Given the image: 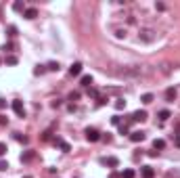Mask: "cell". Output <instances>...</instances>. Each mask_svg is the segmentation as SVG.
<instances>
[{"instance_id":"7402d4cb","label":"cell","mask_w":180,"mask_h":178,"mask_svg":"<svg viewBox=\"0 0 180 178\" xmlns=\"http://www.w3.org/2000/svg\"><path fill=\"white\" fill-rule=\"evenodd\" d=\"M13 11H17V13H19V11H25V4H23L21 0H17V2L13 4Z\"/></svg>"},{"instance_id":"ac0fdd59","label":"cell","mask_w":180,"mask_h":178,"mask_svg":"<svg viewBox=\"0 0 180 178\" xmlns=\"http://www.w3.org/2000/svg\"><path fill=\"white\" fill-rule=\"evenodd\" d=\"M46 69H48V71H59V69H61V65H59L57 61H50L48 65H46Z\"/></svg>"},{"instance_id":"52a82bcc","label":"cell","mask_w":180,"mask_h":178,"mask_svg":"<svg viewBox=\"0 0 180 178\" xmlns=\"http://www.w3.org/2000/svg\"><path fill=\"white\" fill-rule=\"evenodd\" d=\"M140 176L142 178H153L155 176V170H153L151 165H142V168H140Z\"/></svg>"},{"instance_id":"d590c367","label":"cell","mask_w":180,"mask_h":178,"mask_svg":"<svg viewBox=\"0 0 180 178\" xmlns=\"http://www.w3.org/2000/svg\"><path fill=\"white\" fill-rule=\"evenodd\" d=\"M155 8H157V11H166V4H163V2H157Z\"/></svg>"},{"instance_id":"603a6c76","label":"cell","mask_w":180,"mask_h":178,"mask_svg":"<svg viewBox=\"0 0 180 178\" xmlns=\"http://www.w3.org/2000/svg\"><path fill=\"white\" fill-rule=\"evenodd\" d=\"M134 176H136V174H134V170H130V168L122 172V178H134Z\"/></svg>"},{"instance_id":"6da1fadb","label":"cell","mask_w":180,"mask_h":178,"mask_svg":"<svg viewBox=\"0 0 180 178\" xmlns=\"http://www.w3.org/2000/svg\"><path fill=\"white\" fill-rule=\"evenodd\" d=\"M155 38H157V34H155L153 29H142V32L138 34V40H140V42H145V44H151Z\"/></svg>"},{"instance_id":"4fadbf2b","label":"cell","mask_w":180,"mask_h":178,"mask_svg":"<svg viewBox=\"0 0 180 178\" xmlns=\"http://www.w3.org/2000/svg\"><path fill=\"white\" fill-rule=\"evenodd\" d=\"M34 159V151H25V153H21V161L23 164H28V161H32Z\"/></svg>"},{"instance_id":"30bf717a","label":"cell","mask_w":180,"mask_h":178,"mask_svg":"<svg viewBox=\"0 0 180 178\" xmlns=\"http://www.w3.org/2000/svg\"><path fill=\"white\" fill-rule=\"evenodd\" d=\"M176 96H178V94H176V90H174V88H168L166 90V101H168V103H174V101H176Z\"/></svg>"},{"instance_id":"cb8c5ba5","label":"cell","mask_w":180,"mask_h":178,"mask_svg":"<svg viewBox=\"0 0 180 178\" xmlns=\"http://www.w3.org/2000/svg\"><path fill=\"white\" fill-rule=\"evenodd\" d=\"M15 138H17L19 143H23V145H28V143H29V138H28V136H23V134H19V132L15 134Z\"/></svg>"},{"instance_id":"83f0119b","label":"cell","mask_w":180,"mask_h":178,"mask_svg":"<svg viewBox=\"0 0 180 178\" xmlns=\"http://www.w3.org/2000/svg\"><path fill=\"white\" fill-rule=\"evenodd\" d=\"M13 48H15V44H13V42H7V44L2 46V50H7V53H11Z\"/></svg>"},{"instance_id":"74e56055","label":"cell","mask_w":180,"mask_h":178,"mask_svg":"<svg viewBox=\"0 0 180 178\" xmlns=\"http://www.w3.org/2000/svg\"><path fill=\"white\" fill-rule=\"evenodd\" d=\"M2 109H7V101H4V99H0V111Z\"/></svg>"},{"instance_id":"277c9868","label":"cell","mask_w":180,"mask_h":178,"mask_svg":"<svg viewBox=\"0 0 180 178\" xmlns=\"http://www.w3.org/2000/svg\"><path fill=\"white\" fill-rule=\"evenodd\" d=\"M147 117H149V113H147L145 109H138V111H134L132 113V122H147Z\"/></svg>"},{"instance_id":"e0dca14e","label":"cell","mask_w":180,"mask_h":178,"mask_svg":"<svg viewBox=\"0 0 180 178\" xmlns=\"http://www.w3.org/2000/svg\"><path fill=\"white\" fill-rule=\"evenodd\" d=\"M170 117H172V113H170L168 109H161L159 111V120H161V122H166V120H170Z\"/></svg>"},{"instance_id":"7bdbcfd3","label":"cell","mask_w":180,"mask_h":178,"mask_svg":"<svg viewBox=\"0 0 180 178\" xmlns=\"http://www.w3.org/2000/svg\"><path fill=\"white\" fill-rule=\"evenodd\" d=\"M0 63H2V61H0Z\"/></svg>"},{"instance_id":"1f68e13d","label":"cell","mask_w":180,"mask_h":178,"mask_svg":"<svg viewBox=\"0 0 180 178\" xmlns=\"http://www.w3.org/2000/svg\"><path fill=\"white\" fill-rule=\"evenodd\" d=\"M115 38H119V40L126 38V29H118V32H115Z\"/></svg>"},{"instance_id":"9c48e42d","label":"cell","mask_w":180,"mask_h":178,"mask_svg":"<svg viewBox=\"0 0 180 178\" xmlns=\"http://www.w3.org/2000/svg\"><path fill=\"white\" fill-rule=\"evenodd\" d=\"M23 17H25V19H36V17H38V11H36L34 7H29V8L23 11Z\"/></svg>"},{"instance_id":"ab89813d","label":"cell","mask_w":180,"mask_h":178,"mask_svg":"<svg viewBox=\"0 0 180 178\" xmlns=\"http://www.w3.org/2000/svg\"><path fill=\"white\" fill-rule=\"evenodd\" d=\"M105 140V143H111V134H105V136H101Z\"/></svg>"},{"instance_id":"d6a6232c","label":"cell","mask_w":180,"mask_h":178,"mask_svg":"<svg viewBox=\"0 0 180 178\" xmlns=\"http://www.w3.org/2000/svg\"><path fill=\"white\" fill-rule=\"evenodd\" d=\"M7 168H8V161H4V159H0V170L4 172V170H7Z\"/></svg>"},{"instance_id":"44dd1931","label":"cell","mask_w":180,"mask_h":178,"mask_svg":"<svg viewBox=\"0 0 180 178\" xmlns=\"http://www.w3.org/2000/svg\"><path fill=\"white\" fill-rule=\"evenodd\" d=\"M7 36L8 38H15V36H17V28H15V25H8L7 28Z\"/></svg>"},{"instance_id":"f546056e","label":"cell","mask_w":180,"mask_h":178,"mask_svg":"<svg viewBox=\"0 0 180 178\" xmlns=\"http://www.w3.org/2000/svg\"><path fill=\"white\" fill-rule=\"evenodd\" d=\"M78 99H80V92H78V90L69 92V101H78Z\"/></svg>"},{"instance_id":"3957f363","label":"cell","mask_w":180,"mask_h":178,"mask_svg":"<svg viewBox=\"0 0 180 178\" xmlns=\"http://www.w3.org/2000/svg\"><path fill=\"white\" fill-rule=\"evenodd\" d=\"M13 111H15V115L17 117H25V107H23V101H19V99H15L13 101Z\"/></svg>"},{"instance_id":"b9f144b4","label":"cell","mask_w":180,"mask_h":178,"mask_svg":"<svg viewBox=\"0 0 180 178\" xmlns=\"http://www.w3.org/2000/svg\"><path fill=\"white\" fill-rule=\"evenodd\" d=\"M23 178H34V176H23Z\"/></svg>"},{"instance_id":"8d00e7d4","label":"cell","mask_w":180,"mask_h":178,"mask_svg":"<svg viewBox=\"0 0 180 178\" xmlns=\"http://www.w3.org/2000/svg\"><path fill=\"white\" fill-rule=\"evenodd\" d=\"M7 124H8L7 115H0V126H7Z\"/></svg>"},{"instance_id":"7c38bea8","label":"cell","mask_w":180,"mask_h":178,"mask_svg":"<svg viewBox=\"0 0 180 178\" xmlns=\"http://www.w3.org/2000/svg\"><path fill=\"white\" fill-rule=\"evenodd\" d=\"M153 149L157 151V149H166V140H163V138H155V140H153Z\"/></svg>"},{"instance_id":"2e32d148","label":"cell","mask_w":180,"mask_h":178,"mask_svg":"<svg viewBox=\"0 0 180 178\" xmlns=\"http://www.w3.org/2000/svg\"><path fill=\"white\" fill-rule=\"evenodd\" d=\"M82 86H86V88L92 86V75H82Z\"/></svg>"},{"instance_id":"8fae6325","label":"cell","mask_w":180,"mask_h":178,"mask_svg":"<svg viewBox=\"0 0 180 178\" xmlns=\"http://www.w3.org/2000/svg\"><path fill=\"white\" fill-rule=\"evenodd\" d=\"M103 164H107L109 168H118V165H119V159H118V157H107V159H103Z\"/></svg>"},{"instance_id":"60d3db41","label":"cell","mask_w":180,"mask_h":178,"mask_svg":"<svg viewBox=\"0 0 180 178\" xmlns=\"http://www.w3.org/2000/svg\"><path fill=\"white\" fill-rule=\"evenodd\" d=\"M174 145H176V147H180V134H178V136H174Z\"/></svg>"},{"instance_id":"d6986e66","label":"cell","mask_w":180,"mask_h":178,"mask_svg":"<svg viewBox=\"0 0 180 178\" xmlns=\"http://www.w3.org/2000/svg\"><path fill=\"white\" fill-rule=\"evenodd\" d=\"M119 134H122V136H124V134L130 136V128H128V124H119Z\"/></svg>"},{"instance_id":"f35d334b","label":"cell","mask_w":180,"mask_h":178,"mask_svg":"<svg viewBox=\"0 0 180 178\" xmlns=\"http://www.w3.org/2000/svg\"><path fill=\"white\" fill-rule=\"evenodd\" d=\"M109 178H122V174H118V172H111Z\"/></svg>"},{"instance_id":"ffe728a7","label":"cell","mask_w":180,"mask_h":178,"mask_svg":"<svg viewBox=\"0 0 180 178\" xmlns=\"http://www.w3.org/2000/svg\"><path fill=\"white\" fill-rule=\"evenodd\" d=\"M4 61H7V65H17V63H19V59H17L15 55H8Z\"/></svg>"},{"instance_id":"4dcf8cb0","label":"cell","mask_w":180,"mask_h":178,"mask_svg":"<svg viewBox=\"0 0 180 178\" xmlns=\"http://www.w3.org/2000/svg\"><path fill=\"white\" fill-rule=\"evenodd\" d=\"M107 101H109V99H105V96H98V99H97V105H98V107H103Z\"/></svg>"},{"instance_id":"f1b7e54d","label":"cell","mask_w":180,"mask_h":178,"mask_svg":"<svg viewBox=\"0 0 180 178\" xmlns=\"http://www.w3.org/2000/svg\"><path fill=\"white\" fill-rule=\"evenodd\" d=\"M111 124H113V126H119V124H122V117H119V115H113V117H111Z\"/></svg>"},{"instance_id":"8992f818","label":"cell","mask_w":180,"mask_h":178,"mask_svg":"<svg viewBox=\"0 0 180 178\" xmlns=\"http://www.w3.org/2000/svg\"><path fill=\"white\" fill-rule=\"evenodd\" d=\"M145 138H147V134H145V132H142V130L130 132V140H132V143H142Z\"/></svg>"},{"instance_id":"484cf974","label":"cell","mask_w":180,"mask_h":178,"mask_svg":"<svg viewBox=\"0 0 180 178\" xmlns=\"http://www.w3.org/2000/svg\"><path fill=\"white\" fill-rule=\"evenodd\" d=\"M88 96H90V99H98V90L90 86V88H88Z\"/></svg>"},{"instance_id":"4316f807","label":"cell","mask_w":180,"mask_h":178,"mask_svg":"<svg viewBox=\"0 0 180 178\" xmlns=\"http://www.w3.org/2000/svg\"><path fill=\"white\" fill-rule=\"evenodd\" d=\"M61 105H63V101H61V99H55V101L50 103V107H52V109H59Z\"/></svg>"},{"instance_id":"d4e9b609","label":"cell","mask_w":180,"mask_h":178,"mask_svg":"<svg viewBox=\"0 0 180 178\" xmlns=\"http://www.w3.org/2000/svg\"><path fill=\"white\" fill-rule=\"evenodd\" d=\"M44 71H46V65H38V67L34 69V75H42Z\"/></svg>"},{"instance_id":"e575fe53","label":"cell","mask_w":180,"mask_h":178,"mask_svg":"<svg viewBox=\"0 0 180 178\" xmlns=\"http://www.w3.org/2000/svg\"><path fill=\"white\" fill-rule=\"evenodd\" d=\"M7 153V143H0V155H4Z\"/></svg>"},{"instance_id":"7a4b0ae2","label":"cell","mask_w":180,"mask_h":178,"mask_svg":"<svg viewBox=\"0 0 180 178\" xmlns=\"http://www.w3.org/2000/svg\"><path fill=\"white\" fill-rule=\"evenodd\" d=\"M84 134H86V140H90V143H97V140H101V132H98L97 128H86V130H84Z\"/></svg>"},{"instance_id":"836d02e7","label":"cell","mask_w":180,"mask_h":178,"mask_svg":"<svg viewBox=\"0 0 180 178\" xmlns=\"http://www.w3.org/2000/svg\"><path fill=\"white\" fill-rule=\"evenodd\" d=\"M42 140H50V130L42 132Z\"/></svg>"},{"instance_id":"9a60e30c","label":"cell","mask_w":180,"mask_h":178,"mask_svg":"<svg viewBox=\"0 0 180 178\" xmlns=\"http://www.w3.org/2000/svg\"><path fill=\"white\" fill-rule=\"evenodd\" d=\"M113 107H115L118 111L126 109V101H124V99H115V103H113Z\"/></svg>"},{"instance_id":"ba28073f","label":"cell","mask_w":180,"mask_h":178,"mask_svg":"<svg viewBox=\"0 0 180 178\" xmlns=\"http://www.w3.org/2000/svg\"><path fill=\"white\" fill-rule=\"evenodd\" d=\"M82 67H84V65H82L80 61L71 63V67H69V75H80V74H82Z\"/></svg>"},{"instance_id":"5b68a950","label":"cell","mask_w":180,"mask_h":178,"mask_svg":"<svg viewBox=\"0 0 180 178\" xmlns=\"http://www.w3.org/2000/svg\"><path fill=\"white\" fill-rule=\"evenodd\" d=\"M55 145L63 151V153H69V151H71V145H69V143H65L61 136H57V138H55Z\"/></svg>"},{"instance_id":"5bb4252c","label":"cell","mask_w":180,"mask_h":178,"mask_svg":"<svg viewBox=\"0 0 180 178\" xmlns=\"http://www.w3.org/2000/svg\"><path fill=\"white\" fill-rule=\"evenodd\" d=\"M153 99H155V96L151 94V92H145V94L140 96V101H142V103L145 105H149V103H153Z\"/></svg>"}]
</instances>
